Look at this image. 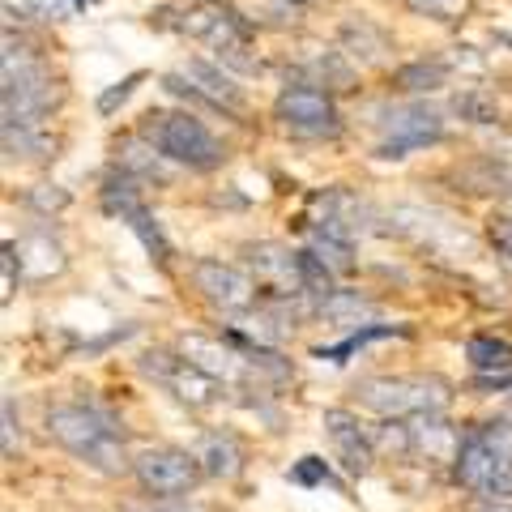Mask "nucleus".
<instances>
[{
    "mask_svg": "<svg viewBox=\"0 0 512 512\" xmlns=\"http://www.w3.org/2000/svg\"><path fill=\"white\" fill-rule=\"evenodd\" d=\"M291 483H303V487H312V483H329V466L320 457H303L299 466L291 470Z\"/></svg>",
    "mask_w": 512,
    "mask_h": 512,
    "instance_id": "obj_33",
    "label": "nucleus"
},
{
    "mask_svg": "<svg viewBox=\"0 0 512 512\" xmlns=\"http://www.w3.org/2000/svg\"><path fill=\"white\" fill-rule=\"evenodd\" d=\"M133 474L141 491L154 495V500H175V495H188L197 487L205 470L197 453H184V448H146V453L133 457Z\"/></svg>",
    "mask_w": 512,
    "mask_h": 512,
    "instance_id": "obj_7",
    "label": "nucleus"
},
{
    "mask_svg": "<svg viewBox=\"0 0 512 512\" xmlns=\"http://www.w3.org/2000/svg\"><path fill=\"white\" fill-rule=\"evenodd\" d=\"M56 99L60 90L52 82V73L35 56H26V47L13 52V43H5V90H0L5 124H39L56 107Z\"/></svg>",
    "mask_w": 512,
    "mask_h": 512,
    "instance_id": "obj_3",
    "label": "nucleus"
},
{
    "mask_svg": "<svg viewBox=\"0 0 512 512\" xmlns=\"http://www.w3.org/2000/svg\"><path fill=\"white\" fill-rule=\"evenodd\" d=\"M184 82L201 94L210 107L218 111H239L244 107V90L231 82V73H222V64H210V60H188L184 69Z\"/></svg>",
    "mask_w": 512,
    "mask_h": 512,
    "instance_id": "obj_16",
    "label": "nucleus"
},
{
    "mask_svg": "<svg viewBox=\"0 0 512 512\" xmlns=\"http://www.w3.org/2000/svg\"><path fill=\"white\" fill-rule=\"evenodd\" d=\"M389 227L397 235L414 239L419 248H431L436 256H453V261H470L478 256V239L461 227L453 214L431 210V205H397L389 214Z\"/></svg>",
    "mask_w": 512,
    "mask_h": 512,
    "instance_id": "obj_5",
    "label": "nucleus"
},
{
    "mask_svg": "<svg viewBox=\"0 0 512 512\" xmlns=\"http://www.w3.org/2000/svg\"><path fill=\"white\" fill-rule=\"evenodd\" d=\"M86 5H90V0H22V9L35 13V18H43V22H69Z\"/></svg>",
    "mask_w": 512,
    "mask_h": 512,
    "instance_id": "obj_29",
    "label": "nucleus"
},
{
    "mask_svg": "<svg viewBox=\"0 0 512 512\" xmlns=\"http://www.w3.org/2000/svg\"><path fill=\"white\" fill-rule=\"evenodd\" d=\"M444 137V116L427 103H406V107H393L384 116L380 128V158H406L410 150H423V146H436Z\"/></svg>",
    "mask_w": 512,
    "mask_h": 512,
    "instance_id": "obj_10",
    "label": "nucleus"
},
{
    "mask_svg": "<svg viewBox=\"0 0 512 512\" xmlns=\"http://www.w3.org/2000/svg\"><path fill=\"white\" fill-rule=\"evenodd\" d=\"M0 410H5V427H0V436H5V440H0V448H5V457H13V453H18V419H13V397H5V406H0Z\"/></svg>",
    "mask_w": 512,
    "mask_h": 512,
    "instance_id": "obj_35",
    "label": "nucleus"
},
{
    "mask_svg": "<svg viewBox=\"0 0 512 512\" xmlns=\"http://www.w3.org/2000/svg\"><path fill=\"white\" fill-rule=\"evenodd\" d=\"M52 141L35 133V124H5V154L9 158H43Z\"/></svg>",
    "mask_w": 512,
    "mask_h": 512,
    "instance_id": "obj_27",
    "label": "nucleus"
},
{
    "mask_svg": "<svg viewBox=\"0 0 512 512\" xmlns=\"http://www.w3.org/2000/svg\"><path fill=\"white\" fill-rule=\"evenodd\" d=\"M342 52L355 56L359 64H380L384 52H389V39H384L376 26H367V22H346L342 26Z\"/></svg>",
    "mask_w": 512,
    "mask_h": 512,
    "instance_id": "obj_20",
    "label": "nucleus"
},
{
    "mask_svg": "<svg viewBox=\"0 0 512 512\" xmlns=\"http://www.w3.org/2000/svg\"><path fill=\"white\" fill-rule=\"evenodd\" d=\"M180 355L188 363H197L201 372H210L214 380H222V384L256 376L248 350H239V346L222 342V338H205V333H184V338H180Z\"/></svg>",
    "mask_w": 512,
    "mask_h": 512,
    "instance_id": "obj_14",
    "label": "nucleus"
},
{
    "mask_svg": "<svg viewBox=\"0 0 512 512\" xmlns=\"http://www.w3.org/2000/svg\"><path fill=\"white\" fill-rule=\"evenodd\" d=\"M274 116L282 128H291L295 137H338L342 133V116L325 90H316L308 82L286 86L274 103Z\"/></svg>",
    "mask_w": 512,
    "mask_h": 512,
    "instance_id": "obj_9",
    "label": "nucleus"
},
{
    "mask_svg": "<svg viewBox=\"0 0 512 512\" xmlns=\"http://www.w3.org/2000/svg\"><path fill=\"white\" fill-rule=\"evenodd\" d=\"M500 201H504V214H512V180H508V188H504V197H500Z\"/></svg>",
    "mask_w": 512,
    "mask_h": 512,
    "instance_id": "obj_37",
    "label": "nucleus"
},
{
    "mask_svg": "<svg viewBox=\"0 0 512 512\" xmlns=\"http://www.w3.org/2000/svg\"><path fill=\"white\" fill-rule=\"evenodd\" d=\"M474 512H512V500H483Z\"/></svg>",
    "mask_w": 512,
    "mask_h": 512,
    "instance_id": "obj_36",
    "label": "nucleus"
},
{
    "mask_svg": "<svg viewBox=\"0 0 512 512\" xmlns=\"http://www.w3.org/2000/svg\"><path fill=\"white\" fill-rule=\"evenodd\" d=\"M333 269L320 261V256L312 252V248H303L299 252V286H303V295H316V299H329L338 286H333Z\"/></svg>",
    "mask_w": 512,
    "mask_h": 512,
    "instance_id": "obj_25",
    "label": "nucleus"
},
{
    "mask_svg": "<svg viewBox=\"0 0 512 512\" xmlns=\"http://www.w3.org/2000/svg\"><path fill=\"white\" fill-rule=\"evenodd\" d=\"M320 427H325V436L333 444V457L346 466V474H367L372 470V461H376V440H372V431H367L359 423V414H350V410H325V419H320Z\"/></svg>",
    "mask_w": 512,
    "mask_h": 512,
    "instance_id": "obj_13",
    "label": "nucleus"
},
{
    "mask_svg": "<svg viewBox=\"0 0 512 512\" xmlns=\"http://www.w3.org/2000/svg\"><path fill=\"white\" fill-rule=\"evenodd\" d=\"M406 5L436 22H461L470 13V0H406Z\"/></svg>",
    "mask_w": 512,
    "mask_h": 512,
    "instance_id": "obj_30",
    "label": "nucleus"
},
{
    "mask_svg": "<svg viewBox=\"0 0 512 512\" xmlns=\"http://www.w3.org/2000/svg\"><path fill=\"white\" fill-rule=\"evenodd\" d=\"M47 436L60 448H69L73 457H82L90 470L99 474H124L133 461L124 453L120 431L111 427L107 414H99L94 406H56L47 410Z\"/></svg>",
    "mask_w": 512,
    "mask_h": 512,
    "instance_id": "obj_1",
    "label": "nucleus"
},
{
    "mask_svg": "<svg viewBox=\"0 0 512 512\" xmlns=\"http://www.w3.org/2000/svg\"><path fill=\"white\" fill-rule=\"evenodd\" d=\"M359 402L384 419H414V414H444L453 389L440 376H372L359 384Z\"/></svg>",
    "mask_w": 512,
    "mask_h": 512,
    "instance_id": "obj_2",
    "label": "nucleus"
},
{
    "mask_svg": "<svg viewBox=\"0 0 512 512\" xmlns=\"http://www.w3.org/2000/svg\"><path fill=\"white\" fill-rule=\"evenodd\" d=\"M274 5H282V9H303L308 0H274Z\"/></svg>",
    "mask_w": 512,
    "mask_h": 512,
    "instance_id": "obj_38",
    "label": "nucleus"
},
{
    "mask_svg": "<svg viewBox=\"0 0 512 512\" xmlns=\"http://www.w3.org/2000/svg\"><path fill=\"white\" fill-rule=\"evenodd\" d=\"M248 265H252V282L265 286V291H274L278 299L282 295H299V252H286L282 244H248L244 248Z\"/></svg>",
    "mask_w": 512,
    "mask_h": 512,
    "instance_id": "obj_15",
    "label": "nucleus"
},
{
    "mask_svg": "<svg viewBox=\"0 0 512 512\" xmlns=\"http://www.w3.org/2000/svg\"><path fill=\"white\" fill-rule=\"evenodd\" d=\"M376 308L367 303L359 291H333L329 299H320V316H329L333 325H346V320H363L372 316Z\"/></svg>",
    "mask_w": 512,
    "mask_h": 512,
    "instance_id": "obj_26",
    "label": "nucleus"
},
{
    "mask_svg": "<svg viewBox=\"0 0 512 512\" xmlns=\"http://www.w3.org/2000/svg\"><path fill=\"white\" fill-rule=\"evenodd\" d=\"M192 286H197V295L210 303L218 312H248L252 299H256V282L252 274H244L239 265H227V261H214V256H205V261L192 265Z\"/></svg>",
    "mask_w": 512,
    "mask_h": 512,
    "instance_id": "obj_12",
    "label": "nucleus"
},
{
    "mask_svg": "<svg viewBox=\"0 0 512 512\" xmlns=\"http://www.w3.org/2000/svg\"><path fill=\"white\" fill-rule=\"evenodd\" d=\"M137 82H141V73H128L124 82H116L111 90H103V94H99V111H103V116H111V111H116V107L128 99V94L137 90Z\"/></svg>",
    "mask_w": 512,
    "mask_h": 512,
    "instance_id": "obj_32",
    "label": "nucleus"
},
{
    "mask_svg": "<svg viewBox=\"0 0 512 512\" xmlns=\"http://www.w3.org/2000/svg\"><path fill=\"white\" fill-rule=\"evenodd\" d=\"M150 146L167 163H180L188 171H214L227 158L210 128L184 116V111H158V116H150Z\"/></svg>",
    "mask_w": 512,
    "mask_h": 512,
    "instance_id": "obj_4",
    "label": "nucleus"
},
{
    "mask_svg": "<svg viewBox=\"0 0 512 512\" xmlns=\"http://www.w3.org/2000/svg\"><path fill=\"white\" fill-rule=\"evenodd\" d=\"M312 252L333 269V274H350V269H355V248H350V235L316 227L312 231Z\"/></svg>",
    "mask_w": 512,
    "mask_h": 512,
    "instance_id": "obj_21",
    "label": "nucleus"
},
{
    "mask_svg": "<svg viewBox=\"0 0 512 512\" xmlns=\"http://www.w3.org/2000/svg\"><path fill=\"white\" fill-rule=\"evenodd\" d=\"M18 261H22V274L26 278H35V282H43V278H56V274H64V248L56 244L52 235H43V231H35V235H22L18 244Z\"/></svg>",
    "mask_w": 512,
    "mask_h": 512,
    "instance_id": "obj_17",
    "label": "nucleus"
},
{
    "mask_svg": "<svg viewBox=\"0 0 512 512\" xmlns=\"http://www.w3.org/2000/svg\"><path fill=\"white\" fill-rule=\"evenodd\" d=\"M192 39H201V43H210L214 52H218V64H231V69H252V56H248V30L244 22L235 18L231 9H222V5H201V9H188L184 13V22H180Z\"/></svg>",
    "mask_w": 512,
    "mask_h": 512,
    "instance_id": "obj_8",
    "label": "nucleus"
},
{
    "mask_svg": "<svg viewBox=\"0 0 512 512\" xmlns=\"http://www.w3.org/2000/svg\"><path fill=\"white\" fill-rule=\"evenodd\" d=\"M448 82V64L444 60H414L406 69H397V86L410 90V94H427V90H440Z\"/></svg>",
    "mask_w": 512,
    "mask_h": 512,
    "instance_id": "obj_22",
    "label": "nucleus"
},
{
    "mask_svg": "<svg viewBox=\"0 0 512 512\" xmlns=\"http://www.w3.org/2000/svg\"><path fill=\"white\" fill-rule=\"evenodd\" d=\"M453 470H457L466 491L487 495V500H512V457L504 448H495L483 431H474V436L461 440Z\"/></svg>",
    "mask_w": 512,
    "mask_h": 512,
    "instance_id": "obj_6",
    "label": "nucleus"
},
{
    "mask_svg": "<svg viewBox=\"0 0 512 512\" xmlns=\"http://www.w3.org/2000/svg\"><path fill=\"white\" fill-rule=\"evenodd\" d=\"M453 116H461L466 124H500V107H495V99L491 94H483V90H457L453 94Z\"/></svg>",
    "mask_w": 512,
    "mask_h": 512,
    "instance_id": "obj_24",
    "label": "nucleus"
},
{
    "mask_svg": "<svg viewBox=\"0 0 512 512\" xmlns=\"http://www.w3.org/2000/svg\"><path fill=\"white\" fill-rule=\"evenodd\" d=\"M124 222H128V227L137 231V239H141V244H146V252H154L158 261H167V252H171V248H167V239H163V231H158V222L150 218V210H146V205H137V210L128 214Z\"/></svg>",
    "mask_w": 512,
    "mask_h": 512,
    "instance_id": "obj_28",
    "label": "nucleus"
},
{
    "mask_svg": "<svg viewBox=\"0 0 512 512\" xmlns=\"http://www.w3.org/2000/svg\"><path fill=\"white\" fill-rule=\"evenodd\" d=\"M466 359L478 367V372H508L512 367V346L500 342V338H487V333H478V338L466 342Z\"/></svg>",
    "mask_w": 512,
    "mask_h": 512,
    "instance_id": "obj_23",
    "label": "nucleus"
},
{
    "mask_svg": "<svg viewBox=\"0 0 512 512\" xmlns=\"http://www.w3.org/2000/svg\"><path fill=\"white\" fill-rule=\"evenodd\" d=\"M30 205H35V210H64V205H69V192L64 188H56V184H39L35 192H30Z\"/></svg>",
    "mask_w": 512,
    "mask_h": 512,
    "instance_id": "obj_34",
    "label": "nucleus"
},
{
    "mask_svg": "<svg viewBox=\"0 0 512 512\" xmlns=\"http://www.w3.org/2000/svg\"><path fill=\"white\" fill-rule=\"evenodd\" d=\"M487 239H491V248L500 252V261L512 269V214H495L487 227Z\"/></svg>",
    "mask_w": 512,
    "mask_h": 512,
    "instance_id": "obj_31",
    "label": "nucleus"
},
{
    "mask_svg": "<svg viewBox=\"0 0 512 512\" xmlns=\"http://www.w3.org/2000/svg\"><path fill=\"white\" fill-rule=\"evenodd\" d=\"M141 367H146V376H154L158 384H167V393L175 397V402H184V406H192V410L214 406L218 393H222V380H214L210 372H201V367L188 363V359L163 355V350L146 355V359H141Z\"/></svg>",
    "mask_w": 512,
    "mask_h": 512,
    "instance_id": "obj_11",
    "label": "nucleus"
},
{
    "mask_svg": "<svg viewBox=\"0 0 512 512\" xmlns=\"http://www.w3.org/2000/svg\"><path fill=\"white\" fill-rule=\"evenodd\" d=\"M197 461L210 478H235L244 470V444H239L231 431H210L197 444Z\"/></svg>",
    "mask_w": 512,
    "mask_h": 512,
    "instance_id": "obj_18",
    "label": "nucleus"
},
{
    "mask_svg": "<svg viewBox=\"0 0 512 512\" xmlns=\"http://www.w3.org/2000/svg\"><path fill=\"white\" fill-rule=\"evenodd\" d=\"M116 163H120L124 175H133V180L167 184L163 154H154V146H141V141H120V146H116Z\"/></svg>",
    "mask_w": 512,
    "mask_h": 512,
    "instance_id": "obj_19",
    "label": "nucleus"
}]
</instances>
